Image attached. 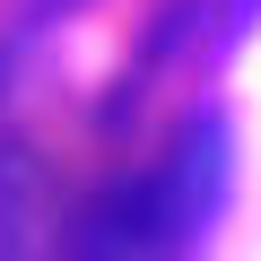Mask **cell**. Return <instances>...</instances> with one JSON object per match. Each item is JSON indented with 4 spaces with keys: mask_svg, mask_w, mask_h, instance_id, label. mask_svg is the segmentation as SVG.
<instances>
[{
    "mask_svg": "<svg viewBox=\"0 0 261 261\" xmlns=\"http://www.w3.org/2000/svg\"><path fill=\"white\" fill-rule=\"evenodd\" d=\"M218 192H226V122H218V113H200V122L183 130V140H174L166 174H157L166 235H174V244H192V235L218 218Z\"/></svg>",
    "mask_w": 261,
    "mask_h": 261,
    "instance_id": "cell-1",
    "label": "cell"
}]
</instances>
